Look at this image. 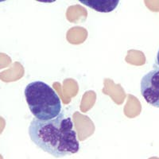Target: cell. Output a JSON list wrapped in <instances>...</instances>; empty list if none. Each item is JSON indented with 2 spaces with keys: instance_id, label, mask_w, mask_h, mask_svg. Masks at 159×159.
I'll use <instances>...</instances> for the list:
<instances>
[{
  "instance_id": "obj_1",
  "label": "cell",
  "mask_w": 159,
  "mask_h": 159,
  "mask_svg": "<svg viewBox=\"0 0 159 159\" xmlns=\"http://www.w3.org/2000/svg\"><path fill=\"white\" fill-rule=\"evenodd\" d=\"M28 133L38 148L57 158L76 154L80 150L72 119L63 112L47 121L34 118L30 124Z\"/></svg>"
},
{
  "instance_id": "obj_2",
  "label": "cell",
  "mask_w": 159,
  "mask_h": 159,
  "mask_svg": "<svg viewBox=\"0 0 159 159\" xmlns=\"http://www.w3.org/2000/svg\"><path fill=\"white\" fill-rule=\"evenodd\" d=\"M28 107L35 119L47 121L61 113V101L57 93L45 82L37 80L28 84L25 89Z\"/></svg>"
},
{
  "instance_id": "obj_3",
  "label": "cell",
  "mask_w": 159,
  "mask_h": 159,
  "mask_svg": "<svg viewBox=\"0 0 159 159\" xmlns=\"http://www.w3.org/2000/svg\"><path fill=\"white\" fill-rule=\"evenodd\" d=\"M141 94L149 104L159 107V68L150 71L142 78Z\"/></svg>"
},
{
  "instance_id": "obj_4",
  "label": "cell",
  "mask_w": 159,
  "mask_h": 159,
  "mask_svg": "<svg viewBox=\"0 0 159 159\" xmlns=\"http://www.w3.org/2000/svg\"><path fill=\"white\" fill-rule=\"evenodd\" d=\"M80 2L98 12L108 13L119 5V0H80Z\"/></svg>"
},
{
  "instance_id": "obj_5",
  "label": "cell",
  "mask_w": 159,
  "mask_h": 159,
  "mask_svg": "<svg viewBox=\"0 0 159 159\" xmlns=\"http://www.w3.org/2000/svg\"><path fill=\"white\" fill-rule=\"evenodd\" d=\"M157 64L159 65V49H158V52H157Z\"/></svg>"
}]
</instances>
